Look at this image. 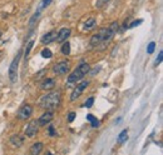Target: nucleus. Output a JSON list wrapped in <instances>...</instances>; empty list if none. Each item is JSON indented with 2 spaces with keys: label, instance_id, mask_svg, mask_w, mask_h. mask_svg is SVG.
I'll use <instances>...</instances> for the list:
<instances>
[{
  "label": "nucleus",
  "instance_id": "obj_31",
  "mask_svg": "<svg viewBox=\"0 0 163 155\" xmlns=\"http://www.w3.org/2000/svg\"><path fill=\"white\" fill-rule=\"evenodd\" d=\"M0 38H1V31H0Z\"/></svg>",
  "mask_w": 163,
  "mask_h": 155
},
{
  "label": "nucleus",
  "instance_id": "obj_25",
  "mask_svg": "<svg viewBox=\"0 0 163 155\" xmlns=\"http://www.w3.org/2000/svg\"><path fill=\"white\" fill-rule=\"evenodd\" d=\"M162 59H163V51L160 50L159 54H158V58L155 59V62H154V64H155V65H159V64L162 62Z\"/></svg>",
  "mask_w": 163,
  "mask_h": 155
},
{
  "label": "nucleus",
  "instance_id": "obj_24",
  "mask_svg": "<svg viewBox=\"0 0 163 155\" xmlns=\"http://www.w3.org/2000/svg\"><path fill=\"white\" fill-rule=\"evenodd\" d=\"M93 104H94V98H89V99H87V101L84 102V106H85V108H92Z\"/></svg>",
  "mask_w": 163,
  "mask_h": 155
},
{
  "label": "nucleus",
  "instance_id": "obj_11",
  "mask_svg": "<svg viewBox=\"0 0 163 155\" xmlns=\"http://www.w3.org/2000/svg\"><path fill=\"white\" fill-rule=\"evenodd\" d=\"M70 29H68V28H63V29H60L59 31H58V34H56V41L58 42H64L69 36H70Z\"/></svg>",
  "mask_w": 163,
  "mask_h": 155
},
{
  "label": "nucleus",
  "instance_id": "obj_17",
  "mask_svg": "<svg viewBox=\"0 0 163 155\" xmlns=\"http://www.w3.org/2000/svg\"><path fill=\"white\" fill-rule=\"evenodd\" d=\"M127 139H128V131H127V130H123V131H120V134L118 135L117 142H118V144H123V142L127 141Z\"/></svg>",
  "mask_w": 163,
  "mask_h": 155
},
{
  "label": "nucleus",
  "instance_id": "obj_10",
  "mask_svg": "<svg viewBox=\"0 0 163 155\" xmlns=\"http://www.w3.org/2000/svg\"><path fill=\"white\" fill-rule=\"evenodd\" d=\"M53 118H54L53 111H51V110H46V111H45L43 115H40V118L38 119V124L41 125V126H44V125L49 124V122L53 120Z\"/></svg>",
  "mask_w": 163,
  "mask_h": 155
},
{
  "label": "nucleus",
  "instance_id": "obj_27",
  "mask_svg": "<svg viewBox=\"0 0 163 155\" xmlns=\"http://www.w3.org/2000/svg\"><path fill=\"white\" fill-rule=\"evenodd\" d=\"M50 2H51V0H43V1H41V5H40V8H39L38 10H41L43 8H46V6H48Z\"/></svg>",
  "mask_w": 163,
  "mask_h": 155
},
{
  "label": "nucleus",
  "instance_id": "obj_30",
  "mask_svg": "<svg viewBox=\"0 0 163 155\" xmlns=\"http://www.w3.org/2000/svg\"><path fill=\"white\" fill-rule=\"evenodd\" d=\"M99 69H100V68H95V69H94V70H93V71H92L90 74H92V75H94V74H95V72H97V71H98Z\"/></svg>",
  "mask_w": 163,
  "mask_h": 155
},
{
  "label": "nucleus",
  "instance_id": "obj_12",
  "mask_svg": "<svg viewBox=\"0 0 163 155\" xmlns=\"http://www.w3.org/2000/svg\"><path fill=\"white\" fill-rule=\"evenodd\" d=\"M56 31L55 30H53V31H49L48 34H45V35H43V38H41V44H44V45H48V44H50V42H53L55 39H56Z\"/></svg>",
  "mask_w": 163,
  "mask_h": 155
},
{
  "label": "nucleus",
  "instance_id": "obj_3",
  "mask_svg": "<svg viewBox=\"0 0 163 155\" xmlns=\"http://www.w3.org/2000/svg\"><path fill=\"white\" fill-rule=\"evenodd\" d=\"M118 29H119V22H118V21H113V22L109 25V28H107L105 35H104L102 42L99 44V45H102V46H99V50H104V49L107 48V45L112 41V39H113L114 35L117 34Z\"/></svg>",
  "mask_w": 163,
  "mask_h": 155
},
{
  "label": "nucleus",
  "instance_id": "obj_13",
  "mask_svg": "<svg viewBox=\"0 0 163 155\" xmlns=\"http://www.w3.org/2000/svg\"><path fill=\"white\" fill-rule=\"evenodd\" d=\"M55 85H56L55 79H53V78H46V79H44L43 82L40 84V88H41L43 90H51Z\"/></svg>",
  "mask_w": 163,
  "mask_h": 155
},
{
  "label": "nucleus",
  "instance_id": "obj_21",
  "mask_svg": "<svg viewBox=\"0 0 163 155\" xmlns=\"http://www.w3.org/2000/svg\"><path fill=\"white\" fill-rule=\"evenodd\" d=\"M109 1H110V0H97V1H95V6H97L98 9H102V8H104Z\"/></svg>",
  "mask_w": 163,
  "mask_h": 155
},
{
  "label": "nucleus",
  "instance_id": "obj_28",
  "mask_svg": "<svg viewBox=\"0 0 163 155\" xmlns=\"http://www.w3.org/2000/svg\"><path fill=\"white\" fill-rule=\"evenodd\" d=\"M143 22V20L142 19H139V20H137V21H133L130 25H129V29H132V28H135V26H138L139 24H142Z\"/></svg>",
  "mask_w": 163,
  "mask_h": 155
},
{
  "label": "nucleus",
  "instance_id": "obj_23",
  "mask_svg": "<svg viewBox=\"0 0 163 155\" xmlns=\"http://www.w3.org/2000/svg\"><path fill=\"white\" fill-rule=\"evenodd\" d=\"M154 49H155V42H154V41H150V42L148 44V46H147V52H148V54H153Z\"/></svg>",
  "mask_w": 163,
  "mask_h": 155
},
{
  "label": "nucleus",
  "instance_id": "obj_32",
  "mask_svg": "<svg viewBox=\"0 0 163 155\" xmlns=\"http://www.w3.org/2000/svg\"><path fill=\"white\" fill-rule=\"evenodd\" d=\"M0 54H1V51H0Z\"/></svg>",
  "mask_w": 163,
  "mask_h": 155
},
{
  "label": "nucleus",
  "instance_id": "obj_29",
  "mask_svg": "<svg viewBox=\"0 0 163 155\" xmlns=\"http://www.w3.org/2000/svg\"><path fill=\"white\" fill-rule=\"evenodd\" d=\"M74 119H75V112H73V111H71V112H69V114H68V121H69V122H71Z\"/></svg>",
  "mask_w": 163,
  "mask_h": 155
},
{
  "label": "nucleus",
  "instance_id": "obj_1",
  "mask_svg": "<svg viewBox=\"0 0 163 155\" xmlns=\"http://www.w3.org/2000/svg\"><path fill=\"white\" fill-rule=\"evenodd\" d=\"M61 102V95L59 91H50L41 96L39 100V106L45 110H54L56 109Z\"/></svg>",
  "mask_w": 163,
  "mask_h": 155
},
{
  "label": "nucleus",
  "instance_id": "obj_20",
  "mask_svg": "<svg viewBox=\"0 0 163 155\" xmlns=\"http://www.w3.org/2000/svg\"><path fill=\"white\" fill-rule=\"evenodd\" d=\"M41 56L44 58V59H50L51 56H53V52H51V50L50 49H48V48H44L43 50H41Z\"/></svg>",
  "mask_w": 163,
  "mask_h": 155
},
{
  "label": "nucleus",
  "instance_id": "obj_2",
  "mask_svg": "<svg viewBox=\"0 0 163 155\" xmlns=\"http://www.w3.org/2000/svg\"><path fill=\"white\" fill-rule=\"evenodd\" d=\"M89 70H90V66H89V64H87V62H82L69 76H68V80H66V82H68V86H71L73 84H76L79 80H82L88 72H89Z\"/></svg>",
  "mask_w": 163,
  "mask_h": 155
},
{
  "label": "nucleus",
  "instance_id": "obj_5",
  "mask_svg": "<svg viewBox=\"0 0 163 155\" xmlns=\"http://www.w3.org/2000/svg\"><path fill=\"white\" fill-rule=\"evenodd\" d=\"M88 85H89V81H88V80H84V81H82L80 84H78V85L74 88V90L71 91V94H70V100H71V101H75V100L82 95V92L84 91V89H85Z\"/></svg>",
  "mask_w": 163,
  "mask_h": 155
},
{
  "label": "nucleus",
  "instance_id": "obj_7",
  "mask_svg": "<svg viewBox=\"0 0 163 155\" xmlns=\"http://www.w3.org/2000/svg\"><path fill=\"white\" fill-rule=\"evenodd\" d=\"M38 130H39V124H38V120H31L28 125H26V129H25V135L28 138H34L36 134H38Z\"/></svg>",
  "mask_w": 163,
  "mask_h": 155
},
{
  "label": "nucleus",
  "instance_id": "obj_15",
  "mask_svg": "<svg viewBox=\"0 0 163 155\" xmlns=\"http://www.w3.org/2000/svg\"><path fill=\"white\" fill-rule=\"evenodd\" d=\"M41 150H43V142H40V141L33 144L31 148H30V152H31L33 155H38V154H40Z\"/></svg>",
  "mask_w": 163,
  "mask_h": 155
},
{
  "label": "nucleus",
  "instance_id": "obj_8",
  "mask_svg": "<svg viewBox=\"0 0 163 155\" xmlns=\"http://www.w3.org/2000/svg\"><path fill=\"white\" fill-rule=\"evenodd\" d=\"M105 31H107V28H103V29H100L97 34H94V35L90 38V46H92V48H97V46L102 42V40H103V38H104V35H105Z\"/></svg>",
  "mask_w": 163,
  "mask_h": 155
},
{
  "label": "nucleus",
  "instance_id": "obj_16",
  "mask_svg": "<svg viewBox=\"0 0 163 155\" xmlns=\"http://www.w3.org/2000/svg\"><path fill=\"white\" fill-rule=\"evenodd\" d=\"M97 25V20L94 19V18H90V19H88L85 22H84V26H83V29L85 30V31H89V30H92L94 26Z\"/></svg>",
  "mask_w": 163,
  "mask_h": 155
},
{
  "label": "nucleus",
  "instance_id": "obj_18",
  "mask_svg": "<svg viewBox=\"0 0 163 155\" xmlns=\"http://www.w3.org/2000/svg\"><path fill=\"white\" fill-rule=\"evenodd\" d=\"M87 120L90 121V125H92L93 128H98V126H99V120H98L95 116H93L92 114H88V115H87Z\"/></svg>",
  "mask_w": 163,
  "mask_h": 155
},
{
  "label": "nucleus",
  "instance_id": "obj_26",
  "mask_svg": "<svg viewBox=\"0 0 163 155\" xmlns=\"http://www.w3.org/2000/svg\"><path fill=\"white\" fill-rule=\"evenodd\" d=\"M48 131H49V135H50V136H55V135H56V132H55L53 125H49V126H48Z\"/></svg>",
  "mask_w": 163,
  "mask_h": 155
},
{
  "label": "nucleus",
  "instance_id": "obj_6",
  "mask_svg": "<svg viewBox=\"0 0 163 155\" xmlns=\"http://www.w3.org/2000/svg\"><path fill=\"white\" fill-rule=\"evenodd\" d=\"M31 114H33V108H31V105L24 104V105L19 109V111H18V119H19V120H26V119H29V118L31 116Z\"/></svg>",
  "mask_w": 163,
  "mask_h": 155
},
{
  "label": "nucleus",
  "instance_id": "obj_14",
  "mask_svg": "<svg viewBox=\"0 0 163 155\" xmlns=\"http://www.w3.org/2000/svg\"><path fill=\"white\" fill-rule=\"evenodd\" d=\"M24 140H25V136H23L20 134H15V135H11L10 144L14 145V146H16V148H20L24 144Z\"/></svg>",
  "mask_w": 163,
  "mask_h": 155
},
{
  "label": "nucleus",
  "instance_id": "obj_4",
  "mask_svg": "<svg viewBox=\"0 0 163 155\" xmlns=\"http://www.w3.org/2000/svg\"><path fill=\"white\" fill-rule=\"evenodd\" d=\"M21 59V51L18 52V55L13 59L10 66H9V79L11 82H15L18 79V68H19V62Z\"/></svg>",
  "mask_w": 163,
  "mask_h": 155
},
{
  "label": "nucleus",
  "instance_id": "obj_9",
  "mask_svg": "<svg viewBox=\"0 0 163 155\" xmlns=\"http://www.w3.org/2000/svg\"><path fill=\"white\" fill-rule=\"evenodd\" d=\"M53 71L55 74H59V75H64L69 71V62L68 61H59L58 64H55L53 66Z\"/></svg>",
  "mask_w": 163,
  "mask_h": 155
},
{
  "label": "nucleus",
  "instance_id": "obj_19",
  "mask_svg": "<svg viewBox=\"0 0 163 155\" xmlns=\"http://www.w3.org/2000/svg\"><path fill=\"white\" fill-rule=\"evenodd\" d=\"M61 52H63V55H69L70 54V44L66 40L61 45Z\"/></svg>",
  "mask_w": 163,
  "mask_h": 155
},
{
  "label": "nucleus",
  "instance_id": "obj_22",
  "mask_svg": "<svg viewBox=\"0 0 163 155\" xmlns=\"http://www.w3.org/2000/svg\"><path fill=\"white\" fill-rule=\"evenodd\" d=\"M33 45H34V40H30V41L28 42V45H26V48H25V51H24V55H25V56H28V55H29V52H30V50L33 49Z\"/></svg>",
  "mask_w": 163,
  "mask_h": 155
}]
</instances>
